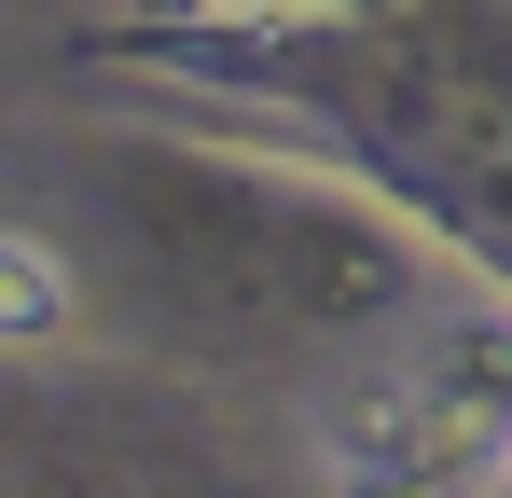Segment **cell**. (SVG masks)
<instances>
[{"label": "cell", "mask_w": 512, "mask_h": 498, "mask_svg": "<svg viewBox=\"0 0 512 498\" xmlns=\"http://www.w3.org/2000/svg\"><path fill=\"white\" fill-rule=\"evenodd\" d=\"M0 277H14V346H56V319H70L56 249H42V236H14V249H0Z\"/></svg>", "instance_id": "6da1fadb"}]
</instances>
